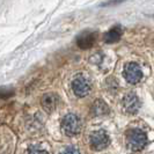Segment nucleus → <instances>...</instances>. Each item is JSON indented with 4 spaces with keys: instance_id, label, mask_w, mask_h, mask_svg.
I'll return each mask as SVG.
<instances>
[{
    "instance_id": "nucleus-1",
    "label": "nucleus",
    "mask_w": 154,
    "mask_h": 154,
    "mask_svg": "<svg viewBox=\"0 0 154 154\" xmlns=\"http://www.w3.org/2000/svg\"><path fill=\"white\" fill-rule=\"evenodd\" d=\"M147 144L146 133L139 129H132L126 133V145L131 152L141 151Z\"/></svg>"
},
{
    "instance_id": "nucleus-2",
    "label": "nucleus",
    "mask_w": 154,
    "mask_h": 154,
    "mask_svg": "<svg viewBox=\"0 0 154 154\" xmlns=\"http://www.w3.org/2000/svg\"><path fill=\"white\" fill-rule=\"evenodd\" d=\"M82 122L81 118L75 114H67L62 119V130L66 136H77L81 131Z\"/></svg>"
},
{
    "instance_id": "nucleus-3",
    "label": "nucleus",
    "mask_w": 154,
    "mask_h": 154,
    "mask_svg": "<svg viewBox=\"0 0 154 154\" xmlns=\"http://www.w3.org/2000/svg\"><path fill=\"white\" fill-rule=\"evenodd\" d=\"M124 78L129 84L136 85L143 78V71L139 67L138 64L136 63H129L124 69Z\"/></svg>"
},
{
    "instance_id": "nucleus-4",
    "label": "nucleus",
    "mask_w": 154,
    "mask_h": 154,
    "mask_svg": "<svg viewBox=\"0 0 154 154\" xmlns=\"http://www.w3.org/2000/svg\"><path fill=\"white\" fill-rule=\"evenodd\" d=\"M72 89L74 94L79 97H84L92 89V85L87 78L79 75L72 81Z\"/></svg>"
},
{
    "instance_id": "nucleus-5",
    "label": "nucleus",
    "mask_w": 154,
    "mask_h": 154,
    "mask_svg": "<svg viewBox=\"0 0 154 154\" xmlns=\"http://www.w3.org/2000/svg\"><path fill=\"white\" fill-rule=\"evenodd\" d=\"M89 140H91L92 147L94 149H96V151L104 149L110 144V139H109L108 134L103 131V130H99V131L93 132Z\"/></svg>"
},
{
    "instance_id": "nucleus-6",
    "label": "nucleus",
    "mask_w": 154,
    "mask_h": 154,
    "mask_svg": "<svg viewBox=\"0 0 154 154\" xmlns=\"http://www.w3.org/2000/svg\"><path fill=\"white\" fill-rule=\"evenodd\" d=\"M124 111H126L128 114H136L140 108V101L138 96L134 93H128L125 94L122 100Z\"/></svg>"
},
{
    "instance_id": "nucleus-7",
    "label": "nucleus",
    "mask_w": 154,
    "mask_h": 154,
    "mask_svg": "<svg viewBox=\"0 0 154 154\" xmlns=\"http://www.w3.org/2000/svg\"><path fill=\"white\" fill-rule=\"evenodd\" d=\"M96 36L97 34L94 31H86L82 32L77 39V44L79 48L81 49H89L94 45L95 41H96Z\"/></svg>"
},
{
    "instance_id": "nucleus-8",
    "label": "nucleus",
    "mask_w": 154,
    "mask_h": 154,
    "mask_svg": "<svg viewBox=\"0 0 154 154\" xmlns=\"http://www.w3.org/2000/svg\"><path fill=\"white\" fill-rule=\"evenodd\" d=\"M58 103H59V97H58L57 94H54V93L45 94V95L42 97V100H41L42 107H43V109H44L45 111H48V112L54 111V109L57 108Z\"/></svg>"
},
{
    "instance_id": "nucleus-9",
    "label": "nucleus",
    "mask_w": 154,
    "mask_h": 154,
    "mask_svg": "<svg viewBox=\"0 0 154 154\" xmlns=\"http://www.w3.org/2000/svg\"><path fill=\"white\" fill-rule=\"evenodd\" d=\"M122 32H123V30H122V28H121L119 26L112 27V28L104 35V42H106V43H115V42H117L118 39L121 38Z\"/></svg>"
},
{
    "instance_id": "nucleus-10",
    "label": "nucleus",
    "mask_w": 154,
    "mask_h": 154,
    "mask_svg": "<svg viewBox=\"0 0 154 154\" xmlns=\"http://www.w3.org/2000/svg\"><path fill=\"white\" fill-rule=\"evenodd\" d=\"M92 110H93L94 116H106L109 112L108 106H107L102 100L95 101V103L93 104Z\"/></svg>"
},
{
    "instance_id": "nucleus-11",
    "label": "nucleus",
    "mask_w": 154,
    "mask_h": 154,
    "mask_svg": "<svg viewBox=\"0 0 154 154\" xmlns=\"http://www.w3.org/2000/svg\"><path fill=\"white\" fill-rule=\"evenodd\" d=\"M14 91L12 88H6V87H1L0 88V97H9L13 95Z\"/></svg>"
},
{
    "instance_id": "nucleus-12",
    "label": "nucleus",
    "mask_w": 154,
    "mask_h": 154,
    "mask_svg": "<svg viewBox=\"0 0 154 154\" xmlns=\"http://www.w3.org/2000/svg\"><path fill=\"white\" fill-rule=\"evenodd\" d=\"M28 154H48V152H45L44 149H41L38 147H31L28 151Z\"/></svg>"
},
{
    "instance_id": "nucleus-13",
    "label": "nucleus",
    "mask_w": 154,
    "mask_h": 154,
    "mask_svg": "<svg viewBox=\"0 0 154 154\" xmlns=\"http://www.w3.org/2000/svg\"><path fill=\"white\" fill-rule=\"evenodd\" d=\"M59 154H80L79 149L75 148V147H67L66 149H64L62 153Z\"/></svg>"
}]
</instances>
